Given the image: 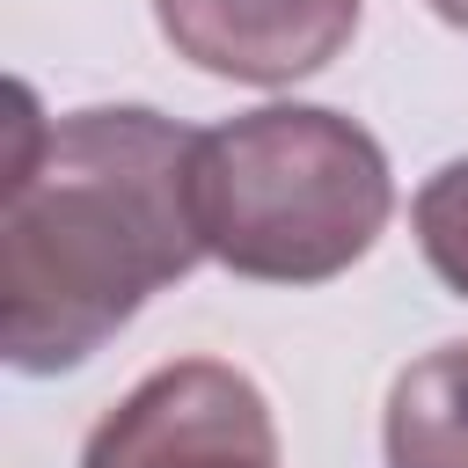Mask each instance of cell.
<instances>
[{"label": "cell", "instance_id": "6da1fadb", "mask_svg": "<svg viewBox=\"0 0 468 468\" xmlns=\"http://www.w3.org/2000/svg\"><path fill=\"white\" fill-rule=\"evenodd\" d=\"M15 110L0 190V351L15 373H73L161 285L197 271V132L161 110L37 117L29 95H15Z\"/></svg>", "mask_w": 468, "mask_h": 468}, {"label": "cell", "instance_id": "7a4b0ae2", "mask_svg": "<svg viewBox=\"0 0 468 468\" xmlns=\"http://www.w3.org/2000/svg\"><path fill=\"white\" fill-rule=\"evenodd\" d=\"M395 183L366 124L271 102L197 132L190 146V212L212 263L256 285H322L351 271L388 227Z\"/></svg>", "mask_w": 468, "mask_h": 468}, {"label": "cell", "instance_id": "3957f363", "mask_svg": "<svg viewBox=\"0 0 468 468\" xmlns=\"http://www.w3.org/2000/svg\"><path fill=\"white\" fill-rule=\"evenodd\" d=\"M80 468H278V424L241 366L176 358L88 431Z\"/></svg>", "mask_w": 468, "mask_h": 468}, {"label": "cell", "instance_id": "277c9868", "mask_svg": "<svg viewBox=\"0 0 468 468\" xmlns=\"http://www.w3.org/2000/svg\"><path fill=\"white\" fill-rule=\"evenodd\" d=\"M154 22L176 58L219 80L292 88L351 44L358 0H154Z\"/></svg>", "mask_w": 468, "mask_h": 468}, {"label": "cell", "instance_id": "5b68a950", "mask_svg": "<svg viewBox=\"0 0 468 468\" xmlns=\"http://www.w3.org/2000/svg\"><path fill=\"white\" fill-rule=\"evenodd\" d=\"M388 468H468V344H439L388 388Z\"/></svg>", "mask_w": 468, "mask_h": 468}, {"label": "cell", "instance_id": "8992f818", "mask_svg": "<svg viewBox=\"0 0 468 468\" xmlns=\"http://www.w3.org/2000/svg\"><path fill=\"white\" fill-rule=\"evenodd\" d=\"M410 227H417V249H424V263L439 271V285L468 300V154L446 161V168L417 190Z\"/></svg>", "mask_w": 468, "mask_h": 468}, {"label": "cell", "instance_id": "52a82bcc", "mask_svg": "<svg viewBox=\"0 0 468 468\" xmlns=\"http://www.w3.org/2000/svg\"><path fill=\"white\" fill-rule=\"evenodd\" d=\"M431 15H439V22H453V29H468V0H431Z\"/></svg>", "mask_w": 468, "mask_h": 468}]
</instances>
